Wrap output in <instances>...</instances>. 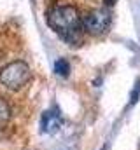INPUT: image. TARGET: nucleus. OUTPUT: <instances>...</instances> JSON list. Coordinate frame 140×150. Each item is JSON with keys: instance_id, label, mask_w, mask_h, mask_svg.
<instances>
[{"instance_id": "f257e3e1", "label": "nucleus", "mask_w": 140, "mask_h": 150, "mask_svg": "<svg viewBox=\"0 0 140 150\" xmlns=\"http://www.w3.org/2000/svg\"><path fill=\"white\" fill-rule=\"evenodd\" d=\"M47 25L69 44L81 40L82 19L72 5H54L47 11Z\"/></svg>"}, {"instance_id": "f03ea898", "label": "nucleus", "mask_w": 140, "mask_h": 150, "mask_svg": "<svg viewBox=\"0 0 140 150\" xmlns=\"http://www.w3.org/2000/svg\"><path fill=\"white\" fill-rule=\"evenodd\" d=\"M32 77L30 67L25 61H12L0 70V82L9 89L23 87Z\"/></svg>"}, {"instance_id": "7ed1b4c3", "label": "nucleus", "mask_w": 140, "mask_h": 150, "mask_svg": "<svg viewBox=\"0 0 140 150\" xmlns=\"http://www.w3.org/2000/svg\"><path fill=\"white\" fill-rule=\"evenodd\" d=\"M110 21H112V16L107 9H93L89 12H86V16L82 18V28L91 33V35H100L105 33L110 26Z\"/></svg>"}, {"instance_id": "20e7f679", "label": "nucleus", "mask_w": 140, "mask_h": 150, "mask_svg": "<svg viewBox=\"0 0 140 150\" xmlns=\"http://www.w3.org/2000/svg\"><path fill=\"white\" fill-rule=\"evenodd\" d=\"M61 113L58 108H51V110H46L42 113V119H40V129L42 133L46 134H54L60 127H61Z\"/></svg>"}, {"instance_id": "39448f33", "label": "nucleus", "mask_w": 140, "mask_h": 150, "mask_svg": "<svg viewBox=\"0 0 140 150\" xmlns=\"http://www.w3.org/2000/svg\"><path fill=\"white\" fill-rule=\"evenodd\" d=\"M54 72L61 77H69L70 74V63L65 59V58H60L56 63H54Z\"/></svg>"}, {"instance_id": "423d86ee", "label": "nucleus", "mask_w": 140, "mask_h": 150, "mask_svg": "<svg viewBox=\"0 0 140 150\" xmlns=\"http://www.w3.org/2000/svg\"><path fill=\"white\" fill-rule=\"evenodd\" d=\"M9 117H11V112H9V107L5 105V101L4 100H0V127L9 120Z\"/></svg>"}, {"instance_id": "0eeeda50", "label": "nucleus", "mask_w": 140, "mask_h": 150, "mask_svg": "<svg viewBox=\"0 0 140 150\" xmlns=\"http://www.w3.org/2000/svg\"><path fill=\"white\" fill-rule=\"evenodd\" d=\"M139 98H140V80H137L135 82V87H133V91L130 94V105H135L139 101Z\"/></svg>"}, {"instance_id": "6e6552de", "label": "nucleus", "mask_w": 140, "mask_h": 150, "mask_svg": "<svg viewBox=\"0 0 140 150\" xmlns=\"http://www.w3.org/2000/svg\"><path fill=\"white\" fill-rule=\"evenodd\" d=\"M105 2H107V5H112V4H114L116 0H105Z\"/></svg>"}, {"instance_id": "1a4fd4ad", "label": "nucleus", "mask_w": 140, "mask_h": 150, "mask_svg": "<svg viewBox=\"0 0 140 150\" xmlns=\"http://www.w3.org/2000/svg\"><path fill=\"white\" fill-rule=\"evenodd\" d=\"M104 150H107V147H105V149H104Z\"/></svg>"}]
</instances>
